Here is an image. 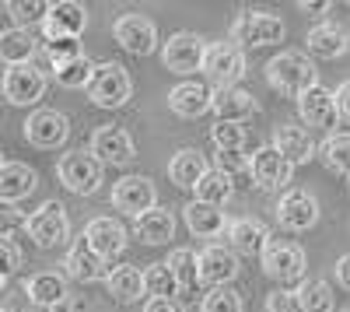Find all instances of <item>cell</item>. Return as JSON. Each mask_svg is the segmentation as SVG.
Returning a JSON list of instances; mask_svg holds the SVG:
<instances>
[{"label":"cell","mask_w":350,"mask_h":312,"mask_svg":"<svg viewBox=\"0 0 350 312\" xmlns=\"http://www.w3.org/2000/svg\"><path fill=\"white\" fill-rule=\"evenodd\" d=\"M217 172L224 176H249L252 172V158H242V151H217Z\"/></svg>","instance_id":"cell-43"},{"label":"cell","mask_w":350,"mask_h":312,"mask_svg":"<svg viewBox=\"0 0 350 312\" xmlns=\"http://www.w3.org/2000/svg\"><path fill=\"white\" fill-rule=\"evenodd\" d=\"M77 56H84L81 53V42L77 39H60V42H46V60L60 70V67H67V64H74Z\"/></svg>","instance_id":"cell-42"},{"label":"cell","mask_w":350,"mask_h":312,"mask_svg":"<svg viewBox=\"0 0 350 312\" xmlns=\"http://www.w3.org/2000/svg\"><path fill=\"white\" fill-rule=\"evenodd\" d=\"M267 81H270V88H277L280 95L301 99L305 92L319 88V70H315V64L308 60L305 53L287 49V53H277L273 60L267 64Z\"/></svg>","instance_id":"cell-1"},{"label":"cell","mask_w":350,"mask_h":312,"mask_svg":"<svg viewBox=\"0 0 350 312\" xmlns=\"http://www.w3.org/2000/svg\"><path fill=\"white\" fill-rule=\"evenodd\" d=\"M0 249H4V281L21 267V249H18V242H14V235L8 232L4 239H0Z\"/></svg>","instance_id":"cell-45"},{"label":"cell","mask_w":350,"mask_h":312,"mask_svg":"<svg viewBox=\"0 0 350 312\" xmlns=\"http://www.w3.org/2000/svg\"><path fill=\"white\" fill-rule=\"evenodd\" d=\"M336 105H340V120L350 123V81H343L336 88Z\"/></svg>","instance_id":"cell-47"},{"label":"cell","mask_w":350,"mask_h":312,"mask_svg":"<svg viewBox=\"0 0 350 312\" xmlns=\"http://www.w3.org/2000/svg\"><path fill=\"white\" fill-rule=\"evenodd\" d=\"M203 74H207L211 84L217 88H235L245 74V53L239 42H214L207 49V64H203Z\"/></svg>","instance_id":"cell-9"},{"label":"cell","mask_w":350,"mask_h":312,"mask_svg":"<svg viewBox=\"0 0 350 312\" xmlns=\"http://www.w3.org/2000/svg\"><path fill=\"white\" fill-rule=\"evenodd\" d=\"M88 28V8L77 4V0H60L53 4L46 21H42V32L46 42H60V39H81V32Z\"/></svg>","instance_id":"cell-14"},{"label":"cell","mask_w":350,"mask_h":312,"mask_svg":"<svg viewBox=\"0 0 350 312\" xmlns=\"http://www.w3.org/2000/svg\"><path fill=\"white\" fill-rule=\"evenodd\" d=\"M207 172H211V165H207V158H203L196 148L175 151V158L168 161V179L179 186V190H196Z\"/></svg>","instance_id":"cell-27"},{"label":"cell","mask_w":350,"mask_h":312,"mask_svg":"<svg viewBox=\"0 0 350 312\" xmlns=\"http://www.w3.org/2000/svg\"><path fill=\"white\" fill-rule=\"evenodd\" d=\"M249 176L259 190H287L291 176H295V165L270 144V148H259L252 155V172Z\"/></svg>","instance_id":"cell-16"},{"label":"cell","mask_w":350,"mask_h":312,"mask_svg":"<svg viewBox=\"0 0 350 312\" xmlns=\"http://www.w3.org/2000/svg\"><path fill=\"white\" fill-rule=\"evenodd\" d=\"M133 232H137L140 242H148V246H165V242L175 239V218H172L168 207H154V211L140 214L133 221Z\"/></svg>","instance_id":"cell-30"},{"label":"cell","mask_w":350,"mask_h":312,"mask_svg":"<svg viewBox=\"0 0 350 312\" xmlns=\"http://www.w3.org/2000/svg\"><path fill=\"white\" fill-rule=\"evenodd\" d=\"M39 176L36 168H28L25 161H4L0 165V200L4 204H18L28 193H36Z\"/></svg>","instance_id":"cell-24"},{"label":"cell","mask_w":350,"mask_h":312,"mask_svg":"<svg viewBox=\"0 0 350 312\" xmlns=\"http://www.w3.org/2000/svg\"><path fill=\"white\" fill-rule=\"evenodd\" d=\"M284 36H287L284 21L277 14H270V11H242L235 18V25H231V42L252 46V49L277 46V42H284Z\"/></svg>","instance_id":"cell-4"},{"label":"cell","mask_w":350,"mask_h":312,"mask_svg":"<svg viewBox=\"0 0 350 312\" xmlns=\"http://www.w3.org/2000/svg\"><path fill=\"white\" fill-rule=\"evenodd\" d=\"M298 8H301V11H308V14H323V11H329V4H308V0H301Z\"/></svg>","instance_id":"cell-49"},{"label":"cell","mask_w":350,"mask_h":312,"mask_svg":"<svg viewBox=\"0 0 350 312\" xmlns=\"http://www.w3.org/2000/svg\"><path fill=\"white\" fill-rule=\"evenodd\" d=\"M144 281H148V295L151 298H175V295H183L179 277L172 274L168 263H151L148 270H144Z\"/></svg>","instance_id":"cell-37"},{"label":"cell","mask_w":350,"mask_h":312,"mask_svg":"<svg viewBox=\"0 0 350 312\" xmlns=\"http://www.w3.org/2000/svg\"><path fill=\"white\" fill-rule=\"evenodd\" d=\"M133 95V81L126 74V67L120 64H98L95 77L88 84V99L98 109H123Z\"/></svg>","instance_id":"cell-5"},{"label":"cell","mask_w":350,"mask_h":312,"mask_svg":"<svg viewBox=\"0 0 350 312\" xmlns=\"http://www.w3.org/2000/svg\"><path fill=\"white\" fill-rule=\"evenodd\" d=\"M165 263L172 267V274H175V277H179L183 295H193V291H196V285H203V281H200V257H196L193 249H186V246L172 249V257H168Z\"/></svg>","instance_id":"cell-33"},{"label":"cell","mask_w":350,"mask_h":312,"mask_svg":"<svg viewBox=\"0 0 350 312\" xmlns=\"http://www.w3.org/2000/svg\"><path fill=\"white\" fill-rule=\"evenodd\" d=\"M228 246L235 252H242V257H262V249L270 246V232L256 218H239L228 229Z\"/></svg>","instance_id":"cell-23"},{"label":"cell","mask_w":350,"mask_h":312,"mask_svg":"<svg viewBox=\"0 0 350 312\" xmlns=\"http://www.w3.org/2000/svg\"><path fill=\"white\" fill-rule=\"evenodd\" d=\"M239 277V252L231 246H207L200 252V281L211 288H228Z\"/></svg>","instance_id":"cell-17"},{"label":"cell","mask_w":350,"mask_h":312,"mask_svg":"<svg viewBox=\"0 0 350 312\" xmlns=\"http://www.w3.org/2000/svg\"><path fill=\"white\" fill-rule=\"evenodd\" d=\"M277 221L287 232H308L319 221V200L308 190H287L277 200Z\"/></svg>","instance_id":"cell-15"},{"label":"cell","mask_w":350,"mask_h":312,"mask_svg":"<svg viewBox=\"0 0 350 312\" xmlns=\"http://www.w3.org/2000/svg\"><path fill=\"white\" fill-rule=\"evenodd\" d=\"M273 148L291 161V165H305L312 158H319V144L312 140V133L298 123H280L273 130Z\"/></svg>","instance_id":"cell-21"},{"label":"cell","mask_w":350,"mask_h":312,"mask_svg":"<svg viewBox=\"0 0 350 312\" xmlns=\"http://www.w3.org/2000/svg\"><path fill=\"white\" fill-rule=\"evenodd\" d=\"M46 88H49V81L36 64H18L4 70V99L11 105H36L42 102Z\"/></svg>","instance_id":"cell-12"},{"label":"cell","mask_w":350,"mask_h":312,"mask_svg":"<svg viewBox=\"0 0 350 312\" xmlns=\"http://www.w3.org/2000/svg\"><path fill=\"white\" fill-rule=\"evenodd\" d=\"M95 67H98V64H92L88 56H77L74 64H67V67L56 70V84H60V88H88V84H92V77H95Z\"/></svg>","instance_id":"cell-38"},{"label":"cell","mask_w":350,"mask_h":312,"mask_svg":"<svg viewBox=\"0 0 350 312\" xmlns=\"http://www.w3.org/2000/svg\"><path fill=\"white\" fill-rule=\"evenodd\" d=\"M70 137V120L56 109H39L25 120V140L39 151H56Z\"/></svg>","instance_id":"cell-11"},{"label":"cell","mask_w":350,"mask_h":312,"mask_svg":"<svg viewBox=\"0 0 350 312\" xmlns=\"http://www.w3.org/2000/svg\"><path fill=\"white\" fill-rule=\"evenodd\" d=\"M25 295H28V302H36L42 309H56L67 302V277L56 270H39L25 281Z\"/></svg>","instance_id":"cell-25"},{"label":"cell","mask_w":350,"mask_h":312,"mask_svg":"<svg viewBox=\"0 0 350 312\" xmlns=\"http://www.w3.org/2000/svg\"><path fill=\"white\" fill-rule=\"evenodd\" d=\"M53 4H46V0H8V14L14 18L18 28H28V25H42L46 14H49Z\"/></svg>","instance_id":"cell-39"},{"label":"cell","mask_w":350,"mask_h":312,"mask_svg":"<svg viewBox=\"0 0 350 312\" xmlns=\"http://www.w3.org/2000/svg\"><path fill=\"white\" fill-rule=\"evenodd\" d=\"M112 36H116V42H120L126 53H133V56H151L158 49V25L148 14H137V11L116 18Z\"/></svg>","instance_id":"cell-8"},{"label":"cell","mask_w":350,"mask_h":312,"mask_svg":"<svg viewBox=\"0 0 350 312\" xmlns=\"http://www.w3.org/2000/svg\"><path fill=\"white\" fill-rule=\"evenodd\" d=\"M231 193H235V179L217 172V168H211L207 176H203V183L196 186V200L203 204H214V207H224L231 200Z\"/></svg>","instance_id":"cell-35"},{"label":"cell","mask_w":350,"mask_h":312,"mask_svg":"<svg viewBox=\"0 0 350 312\" xmlns=\"http://www.w3.org/2000/svg\"><path fill=\"white\" fill-rule=\"evenodd\" d=\"M336 285L350 291V252H347V257H340V260H336Z\"/></svg>","instance_id":"cell-48"},{"label":"cell","mask_w":350,"mask_h":312,"mask_svg":"<svg viewBox=\"0 0 350 312\" xmlns=\"http://www.w3.org/2000/svg\"><path fill=\"white\" fill-rule=\"evenodd\" d=\"M92 151L98 155L102 165H130L137 158V144H133V137L123 130V127H116V123H105L95 130L92 137Z\"/></svg>","instance_id":"cell-18"},{"label":"cell","mask_w":350,"mask_h":312,"mask_svg":"<svg viewBox=\"0 0 350 312\" xmlns=\"http://www.w3.org/2000/svg\"><path fill=\"white\" fill-rule=\"evenodd\" d=\"M64 267H67V274H70L74 281H84V285H92V281L109 277V274H105V260H102L98 252L92 249V242H88L84 235L70 246V252H67Z\"/></svg>","instance_id":"cell-26"},{"label":"cell","mask_w":350,"mask_h":312,"mask_svg":"<svg viewBox=\"0 0 350 312\" xmlns=\"http://www.w3.org/2000/svg\"><path fill=\"white\" fill-rule=\"evenodd\" d=\"M214 112H217V123H245L256 112V95L239 88V84L235 88H217Z\"/></svg>","instance_id":"cell-28"},{"label":"cell","mask_w":350,"mask_h":312,"mask_svg":"<svg viewBox=\"0 0 350 312\" xmlns=\"http://www.w3.org/2000/svg\"><path fill=\"white\" fill-rule=\"evenodd\" d=\"M211 140H214L217 151H242L249 144V130L242 123H214Z\"/></svg>","instance_id":"cell-40"},{"label":"cell","mask_w":350,"mask_h":312,"mask_svg":"<svg viewBox=\"0 0 350 312\" xmlns=\"http://www.w3.org/2000/svg\"><path fill=\"white\" fill-rule=\"evenodd\" d=\"M112 207L123 211L126 218H140L158 207V190L148 176H123L120 183L112 186Z\"/></svg>","instance_id":"cell-10"},{"label":"cell","mask_w":350,"mask_h":312,"mask_svg":"<svg viewBox=\"0 0 350 312\" xmlns=\"http://www.w3.org/2000/svg\"><path fill=\"white\" fill-rule=\"evenodd\" d=\"M32 53H36V36L28 28H4L0 32V60L8 67H18V64H32Z\"/></svg>","instance_id":"cell-31"},{"label":"cell","mask_w":350,"mask_h":312,"mask_svg":"<svg viewBox=\"0 0 350 312\" xmlns=\"http://www.w3.org/2000/svg\"><path fill=\"white\" fill-rule=\"evenodd\" d=\"M340 312H350V309H340Z\"/></svg>","instance_id":"cell-52"},{"label":"cell","mask_w":350,"mask_h":312,"mask_svg":"<svg viewBox=\"0 0 350 312\" xmlns=\"http://www.w3.org/2000/svg\"><path fill=\"white\" fill-rule=\"evenodd\" d=\"M301 302H305V312H336V291L329 281L315 277V281H305L298 288Z\"/></svg>","instance_id":"cell-36"},{"label":"cell","mask_w":350,"mask_h":312,"mask_svg":"<svg viewBox=\"0 0 350 312\" xmlns=\"http://www.w3.org/2000/svg\"><path fill=\"white\" fill-rule=\"evenodd\" d=\"M214 99L217 92L211 88L207 81H179L175 88L168 92V109L175 112V116H183V120H196L203 116V112H211L214 109Z\"/></svg>","instance_id":"cell-13"},{"label":"cell","mask_w":350,"mask_h":312,"mask_svg":"<svg viewBox=\"0 0 350 312\" xmlns=\"http://www.w3.org/2000/svg\"><path fill=\"white\" fill-rule=\"evenodd\" d=\"M183 221L196 239H217L231 229V221H224V211L214 204H203V200H189L183 207Z\"/></svg>","instance_id":"cell-22"},{"label":"cell","mask_w":350,"mask_h":312,"mask_svg":"<svg viewBox=\"0 0 350 312\" xmlns=\"http://www.w3.org/2000/svg\"><path fill=\"white\" fill-rule=\"evenodd\" d=\"M25 232L39 249H56L70 239V218H67V207L60 200H46L39 211L28 214L25 221Z\"/></svg>","instance_id":"cell-3"},{"label":"cell","mask_w":350,"mask_h":312,"mask_svg":"<svg viewBox=\"0 0 350 312\" xmlns=\"http://www.w3.org/2000/svg\"><path fill=\"white\" fill-rule=\"evenodd\" d=\"M105 288H109V295L116 302L133 305V302H140L144 295H148V281H144V270H137V267L126 263V267H116L105 277Z\"/></svg>","instance_id":"cell-29"},{"label":"cell","mask_w":350,"mask_h":312,"mask_svg":"<svg viewBox=\"0 0 350 312\" xmlns=\"http://www.w3.org/2000/svg\"><path fill=\"white\" fill-rule=\"evenodd\" d=\"M144 312H186V305L179 298H148Z\"/></svg>","instance_id":"cell-46"},{"label":"cell","mask_w":350,"mask_h":312,"mask_svg":"<svg viewBox=\"0 0 350 312\" xmlns=\"http://www.w3.org/2000/svg\"><path fill=\"white\" fill-rule=\"evenodd\" d=\"M305 42H308V53L319 56V60H336V56L347 53V36L336 25H315L305 36Z\"/></svg>","instance_id":"cell-32"},{"label":"cell","mask_w":350,"mask_h":312,"mask_svg":"<svg viewBox=\"0 0 350 312\" xmlns=\"http://www.w3.org/2000/svg\"><path fill=\"white\" fill-rule=\"evenodd\" d=\"M207 49L203 46L200 36L193 32H175L168 36V42L161 46V64L168 74H179V77H189L196 70H203V64H207Z\"/></svg>","instance_id":"cell-6"},{"label":"cell","mask_w":350,"mask_h":312,"mask_svg":"<svg viewBox=\"0 0 350 312\" xmlns=\"http://www.w3.org/2000/svg\"><path fill=\"white\" fill-rule=\"evenodd\" d=\"M319 158H323V165L329 172L350 179V133H329L319 144Z\"/></svg>","instance_id":"cell-34"},{"label":"cell","mask_w":350,"mask_h":312,"mask_svg":"<svg viewBox=\"0 0 350 312\" xmlns=\"http://www.w3.org/2000/svg\"><path fill=\"white\" fill-rule=\"evenodd\" d=\"M298 116L308 123V127H315V130H333L336 127V120H340V105H336V92H329V88H312V92H305L301 99H298Z\"/></svg>","instance_id":"cell-19"},{"label":"cell","mask_w":350,"mask_h":312,"mask_svg":"<svg viewBox=\"0 0 350 312\" xmlns=\"http://www.w3.org/2000/svg\"><path fill=\"white\" fill-rule=\"evenodd\" d=\"M200 312H242V295L231 288H214L211 295H203Z\"/></svg>","instance_id":"cell-41"},{"label":"cell","mask_w":350,"mask_h":312,"mask_svg":"<svg viewBox=\"0 0 350 312\" xmlns=\"http://www.w3.org/2000/svg\"><path fill=\"white\" fill-rule=\"evenodd\" d=\"M267 312H305V302H301L298 291L280 288V291L267 295Z\"/></svg>","instance_id":"cell-44"},{"label":"cell","mask_w":350,"mask_h":312,"mask_svg":"<svg viewBox=\"0 0 350 312\" xmlns=\"http://www.w3.org/2000/svg\"><path fill=\"white\" fill-rule=\"evenodd\" d=\"M56 176H60V183L77 193V196H88L95 193L102 186V176H105V165L98 161V155L92 148H74L67 155H60V161H56Z\"/></svg>","instance_id":"cell-2"},{"label":"cell","mask_w":350,"mask_h":312,"mask_svg":"<svg viewBox=\"0 0 350 312\" xmlns=\"http://www.w3.org/2000/svg\"><path fill=\"white\" fill-rule=\"evenodd\" d=\"M4 312H14V309H4Z\"/></svg>","instance_id":"cell-51"},{"label":"cell","mask_w":350,"mask_h":312,"mask_svg":"<svg viewBox=\"0 0 350 312\" xmlns=\"http://www.w3.org/2000/svg\"><path fill=\"white\" fill-rule=\"evenodd\" d=\"M262 270L267 277L280 281V285H291V281H301L305 277V249L298 242H287V239H270V246L262 249Z\"/></svg>","instance_id":"cell-7"},{"label":"cell","mask_w":350,"mask_h":312,"mask_svg":"<svg viewBox=\"0 0 350 312\" xmlns=\"http://www.w3.org/2000/svg\"><path fill=\"white\" fill-rule=\"evenodd\" d=\"M46 312H74V305H70V302H64V305H56V309H46Z\"/></svg>","instance_id":"cell-50"},{"label":"cell","mask_w":350,"mask_h":312,"mask_svg":"<svg viewBox=\"0 0 350 312\" xmlns=\"http://www.w3.org/2000/svg\"><path fill=\"white\" fill-rule=\"evenodd\" d=\"M84 239L92 242V249L98 252L102 260H112V257H120V252L126 249V229L116 218H109V214H98V218L88 221Z\"/></svg>","instance_id":"cell-20"}]
</instances>
